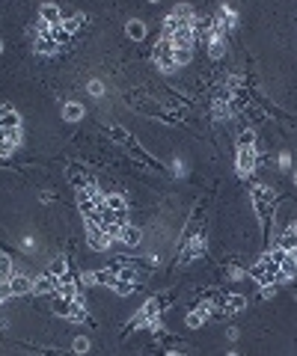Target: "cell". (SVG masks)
Instances as JSON below:
<instances>
[{
  "label": "cell",
  "instance_id": "obj_22",
  "mask_svg": "<svg viewBox=\"0 0 297 356\" xmlns=\"http://www.w3.org/2000/svg\"><path fill=\"white\" fill-rule=\"evenodd\" d=\"M125 33H128V39H134V42H143V39H146V24H143V21H128Z\"/></svg>",
  "mask_w": 297,
  "mask_h": 356
},
{
  "label": "cell",
  "instance_id": "obj_3",
  "mask_svg": "<svg viewBox=\"0 0 297 356\" xmlns=\"http://www.w3.org/2000/svg\"><path fill=\"white\" fill-rule=\"evenodd\" d=\"M86 244H89V250H95V253L110 250V238H107V232H104L101 226H95V223H86Z\"/></svg>",
  "mask_w": 297,
  "mask_h": 356
},
{
  "label": "cell",
  "instance_id": "obj_38",
  "mask_svg": "<svg viewBox=\"0 0 297 356\" xmlns=\"http://www.w3.org/2000/svg\"><path fill=\"white\" fill-rule=\"evenodd\" d=\"M280 166H283V169H289V166H292V154H289V152H283V154H280Z\"/></svg>",
  "mask_w": 297,
  "mask_h": 356
},
{
  "label": "cell",
  "instance_id": "obj_15",
  "mask_svg": "<svg viewBox=\"0 0 297 356\" xmlns=\"http://www.w3.org/2000/svg\"><path fill=\"white\" fill-rule=\"evenodd\" d=\"M71 324H80V321H86V306H83V300L80 297H74L71 300V306H68V315H65Z\"/></svg>",
  "mask_w": 297,
  "mask_h": 356
},
{
  "label": "cell",
  "instance_id": "obj_23",
  "mask_svg": "<svg viewBox=\"0 0 297 356\" xmlns=\"http://www.w3.org/2000/svg\"><path fill=\"white\" fill-rule=\"evenodd\" d=\"M223 53H226V39H211V42H208V56H211V59H220Z\"/></svg>",
  "mask_w": 297,
  "mask_h": 356
},
{
  "label": "cell",
  "instance_id": "obj_2",
  "mask_svg": "<svg viewBox=\"0 0 297 356\" xmlns=\"http://www.w3.org/2000/svg\"><path fill=\"white\" fill-rule=\"evenodd\" d=\"M155 62H158L161 71H173L176 68V48H173L170 39H161L155 45Z\"/></svg>",
  "mask_w": 297,
  "mask_h": 356
},
{
  "label": "cell",
  "instance_id": "obj_30",
  "mask_svg": "<svg viewBox=\"0 0 297 356\" xmlns=\"http://www.w3.org/2000/svg\"><path fill=\"white\" fill-rule=\"evenodd\" d=\"M256 146V134L253 131H241V137H238V149H253Z\"/></svg>",
  "mask_w": 297,
  "mask_h": 356
},
{
  "label": "cell",
  "instance_id": "obj_34",
  "mask_svg": "<svg viewBox=\"0 0 297 356\" xmlns=\"http://www.w3.org/2000/svg\"><path fill=\"white\" fill-rule=\"evenodd\" d=\"M214 113H217V119H226V116H229V107L223 104V98H217V104H214Z\"/></svg>",
  "mask_w": 297,
  "mask_h": 356
},
{
  "label": "cell",
  "instance_id": "obj_29",
  "mask_svg": "<svg viewBox=\"0 0 297 356\" xmlns=\"http://www.w3.org/2000/svg\"><path fill=\"white\" fill-rule=\"evenodd\" d=\"M193 59V51L190 48H176V65H187Z\"/></svg>",
  "mask_w": 297,
  "mask_h": 356
},
{
  "label": "cell",
  "instance_id": "obj_8",
  "mask_svg": "<svg viewBox=\"0 0 297 356\" xmlns=\"http://www.w3.org/2000/svg\"><path fill=\"white\" fill-rule=\"evenodd\" d=\"M12 128H21V116L12 104H3L0 107V131H12Z\"/></svg>",
  "mask_w": 297,
  "mask_h": 356
},
{
  "label": "cell",
  "instance_id": "obj_28",
  "mask_svg": "<svg viewBox=\"0 0 297 356\" xmlns=\"http://www.w3.org/2000/svg\"><path fill=\"white\" fill-rule=\"evenodd\" d=\"M110 288H113V291H116L119 297H131L137 285H131V282H122V279H113V285H110Z\"/></svg>",
  "mask_w": 297,
  "mask_h": 356
},
{
  "label": "cell",
  "instance_id": "obj_32",
  "mask_svg": "<svg viewBox=\"0 0 297 356\" xmlns=\"http://www.w3.org/2000/svg\"><path fill=\"white\" fill-rule=\"evenodd\" d=\"M9 276H12V261L6 255H0V282H6Z\"/></svg>",
  "mask_w": 297,
  "mask_h": 356
},
{
  "label": "cell",
  "instance_id": "obj_14",
  "mask_svg": "<svg viewBox=\"0 0 297 356\" xmlns=\"http://www.w3.org/2000/svg\"><path fill=\"white\" fill-rule=\"evenodd\" d=\"M119 241H122L125 247H140V241H143V232H140L137 226H125V229H122V235H119Z\"/></svg>",
  "mask_w": 297,
  "mask_h": 356
},
{
  "label": "cell",
  "instance_id": "obj_17",
  "mask_svg": "<svg viewBox=\"0 0 297 356\" xmlns=\"http://www.w3.org/2000/svg\"><path fill=\"white\" fill-rule=\"evenodd\" d=\"M107 134H110L116 143H122V146H134V143H137V140H134V134H128L122 125H110V128H107Z\"/></svg>",
  "mask_w": 297,
  "mask_h": 356
},
{
  "label": "cell",
  "instance_id": "obj_11",
  "mask_svg": "<svg viewBox=\"0 0 297 356\" xmlns=\"http://www.w3.org/2000/svg\"><path fill=\"white\" fill-rule=\"evenodd\" d=\"M280 250H286V253H297V223H292V226L283 232V238H280Z\"/></svg>",
  "mask_w": 297,
  "mask_h": 356
},
{
  "label": "cell",
  "instance_id": "obj_6",
  "mask_svg": "<svg viewBox=\"0 0 297 356\" xmlns=\"http://www.w3.org/2000/svg\"><path fill=\"white\" fill-rule=\"evenodd\" d=\"M193 39H196V33H193V24H184V27H178V30L170 36L173 48H193Z\"/></svg>",
  "mask_w": 297,
  "mask_h": 356
},
{
  "label": "cell",
  "instance_id": "obj_26",
  "mask_svg": "<svg viewBox=\"0 0 297 356\" xmlns=\"http://www.w3.org/2000/svg\"><path fill=\"white\" fill-rule=\"evenodd\" d=\"M0 143H3V146H18V143H21V128L0 131Z\"/></svg>",
  "mask_w": 297,
  "mask_h": 356
},
{
  "label": "cell",
  "instance_id": "obj_31",
  "mask_svg": "<svg viewBox=\"0 0 297 356\" xmlns=\"http://www.w3.org/2000/svg\"><path fill=\"white\" fill-rule=\"evenodd\" d=\"M220 21H223V27H235V9H232V6H223V9H220Z\"/></svg>",
  "mask_w": 297,
  "mask_h": 356
},
{
  "label": "cell",
  "instance_id": "obj_10",
  "mask_svg": "<svg viewBox=\"0 0 297 356\" xmlns=\"http://www.w3.org/2000/svg\"><path fill=\"white\" fill-rule=\"evenodd\" d=\"M57 285H59V279H57V276L42 273V276L33 282V291H36V294H57Z\"/></svg>",
  "mask_w": 297,
  "mask_h": 356
},
{
  "label": "cell",
  "instance_id": "obj_24",
  "mask_svg": "<svg viewBox=\"0 0 297 356\" xmlns=\"http://www.w3.org/2000/svg\"><path fill=\"white\" fill-rule=\"evenodd\" d=\"M113 279H122V282L137 285V270H134V267H128V264H119V270H116V276H113Z\"/></svg>",
  "mask_w": 297,
  "mask_h": 356
},
{
  "label": "cell",
  "instance_id": "obj_18",
  "mask_svg": "<svg viewBox=\"0 0 297 356\" xmlns=\"http://www.w3.org/2000/svg\"><path fill=\"white\" fill-rule=\"evenodd\" d=\"M107 208H110L113 214H119V217H122V214L128 211V199H125L122 193H107Z\"/></svg>",
  "mask_w": 297,
  "mask_h": 356
},
{
  "label": "cell",
  "instance_id": "obj_27",
  "mask_svg": "<svg viewBox=\"0 0 297 356\" xmlns=\"http://www.w3.org/2000/svg\"><path fill=\"white\" fill-rule=\"evenodd\" d=\"M48 273H51V276H57V279H62V276L68 273V264H65V258H54Z\"/></svg>",
  "mask_w": 297,
  "mask_h": 356
},
{
  "label": "cell",
  "instance_id": "obj_7",
  "mask_svg": "<svg viewBox=\"0 0 297 356\" xmlns=\"http://www.w3.org/2000/svg\"><path fill=\"white\" fill-rule=\"evenodd\" d=\"M39 21H45L48 27H59L62 24V9L54 6V3H45V6H39Z\"/></svg>",
  "mask_w": 297,
  "mask_h": 356
},
{
  "label": "cell",
  "instance_id": "obj_21",
  "mask_svg": "<svg viewBox=\"0 0 297 356\" xmlns=\"http://www.w3.org/2000/svg\"><path fill=\"white\" fill-rule=\"evenodd\" d=\"M62 119H65V122H77V119H83V104L68 101V104L62 107Z\"/></svg>",
  "mask_w": 297,
  "mask_h": 356
},
{
  "label": "cell",
  "instance_id": "obj_41",
  "mask_svg": "<svg viewBox=\"0 0 297 356\" xmlns=\"http://www.w3.org/2000/svg\"><path fill=\"white\" fill-rule=\"evenodd\" d=\"M170 356H181V354H170Z\"/></svg>",
  "mask_w": 297,
  "mask_h": 356
},
{
  "label": "cell",
  "instance_id": "obj_33",
  "mask_svg": "<svg viewBox=\"0 0 297 356\" xmlns=\"http://www.w3.org/2000/svg\"><path fill=\"white\" fill-rule=\"evenodd\" d=\"M86 89H89V95H104V83L101 80H89Z\"/></svg>",
  "mask_w": 297,
  "mask_h": 356
},
{
  "label": "cell",
  "instance_id": "obj_43",
  "mask_svg": "<svg viewBox=\"0 0 297 356\" xmlns=\"http://www.w3.org/2000/svg\"><path fill=\"white\" fill-rule=\"evenodd\" d=\"M295 184H297V175H295Z\"/></svg>",
  "mask_w": 297,
  "mask_h": 356
},
{
  "label": "cell",
  "instance_id": "obj_19",
  "mask_svg": "<svg viewBox=\"0 0 297 356\" xmlns=\"http://www.w3.org/2000/svg\"><path fill=\"white\" fill-rule=\"evenodd\" d=\"M223 309L235 315V312L247 309V297H244V294H229V297H223Z\"/></svg>",
  "mask_w": 297,
  "mask_h": 356
},
{
  "label": "cell",
  "instance_id": "obj_5",
  "mask_svg": "<svg viewBox=\"0 0 297 356\" xmlns=\"http://www.w3.org/2000/svg\"><path fill=\"white\" fill-rule=\"evenodd\" d=\"M199 255H205V238H202V235H193V238H187V244H184V250H181V264H190V261H196Z\"/></svg>",
  "mask_w": 297,
  "mask_h": 356
},
{
  "label": "cell",
  "instance_id": "obj_12",
  "mask_svg": "<svg viewBox=\"0 0 297 356\" xmlns=\"http://www.w3.org/2000/svg\"><path fill=\"white\" fill-rule=\"evenodd\" d=\"M36 51L45 53V56H51V53L59 51V42H57L54 36H36Z\"/></svg>",
  "mask_w": 297,
  "mask_h": 356
},
{
  "label": "cell",
  "instance_id": "obj_1",
  "mask_svg": "<svg viewBox=\"0 0 297 356\" xmlns=\"http://www.w3.org/2000/svg\"><path fill=\"white\" fill-rule=\"evenodd\" d=\"M253 205H256V211H259V220L268 226V220H271V214H274V190L265 187V184L253 187Z\"/></svg>",
  "mask_w": 297,
  "mask_h": 356
},
{
  "label": "cell",
  "instance_id": "obj_9",
  "mask_svg": "<svg viewBox=\"0 0 297 356\" xmlns=\"http://www.w3.org/2000/svg\"><path fill=\"white\" fill-rule=\"evenodd\" d=\"M256 169V149H238V172L250 175Z\"/></svg>",
  "mask_w": 297,
  "mask_h": 356
},
{
  "label": "cell",
  "instance_id": "obj_40",
  "mask_svg": "<svg viewBox=\"0 0 297 356\" xmlns=\"http://www.w3.org/2000/svg\"><path fill=\"white\" fill-rule=\"evenodd\" d=\"M0 53H3V42H0Z\"/></svg>",
  "mask_w": 297,
  "mask_h": 356
},
{
  "label": "cell",
  "instance_id": "obj_25",
  "mask_svg": "<svg viewBox=\"0 0 297 356\" xmlns=\"http://www.w3.org/2000/svg\"><path fill=\"white\" fill-rule=\"evenodd\" d=\"M158 312H161V309H158V300H146V303H143V309H140V315L146 318V324H149V321H155V318H158Z\"/></svg>",
  "mask_w": 297,
  "mask_h": 356
},
{
  "label": "cell",
  "instance_id": "obj_4",
  "mask_svg": "<svg viewBox=\"0 0 297 356\" xmlns=\"http://www.w3.org/2000/svg\"><path fill=\"white\" fill-rule=\"evenodd\" d=\"M30 291H33V279H30V276L12 273V276L6 279V294H9V297H24V294H30Z\"/></svg>",
  "mask_w": 297,
  "mask_h": 356
},
{
  "label": "cell",
  "instance_id": "obj_16",
  "mask_svg": "<svg viewBox=\"0 0 297 356\" xmlns=\"http://www.w3.org/2000/svg\"><path fill=\"white\" fill-rule=\"evenodd\" d=\"M280 273H283V279H295L297 276V253H286V258L280 264Z\"/></svg>",
  "mask_w": 297,
  "mask_h": 356
},
{
  "label": "cell",
  "instance_id": "obj_37",
  "mask_svg": "<svg viewBox=\"0 0 297 356\" xmlns=\"http://www.w3.org/2000/svg\"><path fill=\"white\" fill-rule=\"evenodd\" d=\"M80 285H95V273H80Z\"/></svg>",
  "mask_w": 297,
  "mask_h": 356
},
{
  "label": "cell",
  "instance_id": "obj_35",
  "mask_svg": "<svg viewBox=\"0 0 297 356\" xmlns=\"http://www.w3.org/2000/svg\"><path fill=\"white\" fill-rule=\"evenodd\" d=\"M86 351H89V339H83V336L74 339V354H86Z\"/></svg>",
  "mask_w": 297,
  "mask_h": 356
},
{
  "label": "cell",
  "instance_id": "obj_42",
  "mask_svg": "<svg viewBox=\"0 0 297 356\" xmlns=\"http://www.w3.org/2000/svg\"><path fill=\"white\" fill-rule=\"evenodd\" d=\"M0 303H3V294H0Z\"/></svg>",
  "mask_w": 297,
  "mask_h": 356
},
{
  "label": "cell",
  "instance_id": "obj_39",
  "mask_svg": "<svg viewBox=\"0 0 297 356\" xmlns=\"http://www.w3.org/2000/svg\"><path fill=\"white\" fill-rule=\"evenodd\" d=\"M21 247H24V250H33V247H36V241H33V238H24V241H21Z\"/></svg>",
  "mask_w": 297,
  "mask_h": 356
},
{
  "label": "cell",
  "instance_id": "obj_13",
  "mask_svg": "<svg viewBox=\"0 0 297 356\" xmlns=\"http://www.w3.org/2000/svg\"><path fill=\"white\" fill-rule=\"evenodd\" d=\"M208 309H211V306H202V309H193V312H190V315L184 318V324H187L190 330H199V327H202V324L208 321V315H211Z\"/></svg>",
  "mask_w": 297,
  "mask_h": 356
},
{
  "label": "cell",
  "instance_id": "obj_20",
  "mask_svg": "<svg viewBox=\"0 0 297 356\" xmlns=\"http://www.w3.org/2000/svg\"><path fill=\"white\" fill-rule=\"evenodd\" d=\"M83 24H86V15H80V12H74V15H68V18H65V21H62L59 27H62V30H65L68 36H71V33H77V30H80Z\"/></svg>",
  "mask_w": 297,
  "mask_h": 356
},
{
  "label": "cell",
  "instance_id": "obj_36",
  "mask_svg": "<svg viewBox=\"0 0 297 356\" xmlns=\"http://www.w3.org/2000/svg\"><path fill=\"white\" fill-rule=\"evenodd\" d=\"M95 282H113V273H107V270H98V273H95Z\"/></svg>",
  "mask_w": 297,
  "mask_h": 356
}]
</instances>
